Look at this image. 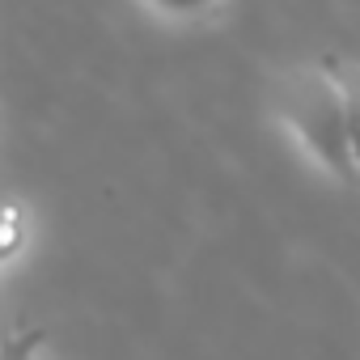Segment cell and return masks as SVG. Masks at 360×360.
I'll list each match as a JSON object with an SVG mask.
<instances>
[{"mask_svg": "<svg viewBox=\"0 0 360 360\" xmlns=\"http://www.w3.org/2000/svg\"><path fill=\"white\" fill-rule=\"evenodd\" d=\"M280 123L343 183H356V119L343 81L326 64H301L271 89Z\"/></svg>", "mask_w": 360, "mask_h": 360, "instance_id": "1", "label": "cell"}, {"mask_svg": "<svg viewBox=\"0 0 360 360\" xmlns=\"http://www.w3.org/2000/svg\"><path fill=\"white\" fill-rule=\"evenodd\" d=\"M47 330L43 326H26V330H5L0 335V360H34L43 347Z\"/></svg>", "mask_w": 360, "mask_h": 360, "instance_id": "2", "label": "cell"}, {"mask_svg": "<svg viewBox=\"0 0 360 360\" xmlns=\"http://www.w3.org/2000/svg\"><path fill=\"white\" fill-rule=\"evenodd\" d=\"M26 246V217L18 204H0V263Z\"/></svg>", "mask_w": 360, "mask_h": 360, "instance_id": "3", "label": "cell"}, {"mask_svg": "<svg viewBox=\"0 0 360 360\" xmlns=\"http://www.w3.org/2000/svg\"><path fill=\"white\" fill-rule=\"evenodd\" d=\"M148 5L161 13H174V18H191V13H204L212 0H148Z\"/></svg>", "mask_w": 360, "mask_h": 360, "instance_id": "4", "label": "cell"}]
</instances>
